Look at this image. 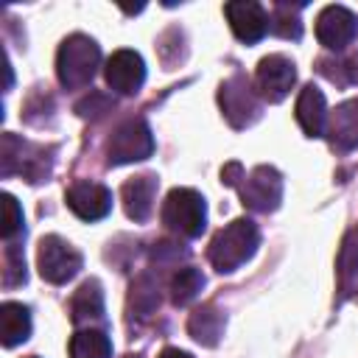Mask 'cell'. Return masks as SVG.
<instances>
[{
  "mask_svg": "<svg viewBox=\"0 0 358 358\" xmlns=\"http://www.w3.org/2000/svg\"><path fill=\"white\" fill-rule=\"evenodd\" d=\"M31 336V310L22 302L0 305V338L3 347H17Z\"/></svg>",
  "mask_w": 358,
  "mask_h": 358,
  "instance_id": "16",
  "label": "cell"
},
{
  "mask_svg": "<svg viewBox=\"0 0 358 358\" xmlns=\"http://www.w3.org/2000/svg\"><path fill=\"white\" fill-rule=\"evenodd\" d=\"M3 263H6V268H3V285L6 288H14V285H22L25 282V257H22V249L20 246H14V243H8L6 246V255H3Z\"/></svg>",
  "mask_w": 358,
  "mask_h": 358,
  "instance_id": "22",
  "label": "cell"
},
{
  "mask_svg": "<svg viewBox=\"0 0 358 358\" xmlns=\"http://www.w3.org/2000/svg\"><path fill=\"white\" fill-rule=\"evenodd\" d=\"M243 176H246V173H243L241 162H229V165H224V171H221V182H224V185H232V187H238Z\"/></svg>",
  "mask_w": 358,
  "mask_h": 358,
  "instance_id": "27",
  "label": "cell"
},
{
  "mask_svg": "<svg viewBox=\"0 0 358 358\" xmlns=\"http://www.w3.org/2000/svg\"><path fill=\"white\" fill-rule=\"evenodd\" d=\"M101 64V48L95 39L84 34H73L59 45L56 53V76L62 87L81 90L95 78V70Z\"/></svg>",
  "mask_w": 358,
  "mask_h": 358,
  "instance_id": "2",
  "label": "cell"
},
{
  "mask_svg": "<svg viewBox=\"0 0 358 358\" xmlns=\"http://www.w3.org/2000/svg\"><path fill=\"white\" fill-rule=\"evenodd\" d=\"M299 8L302 6H285V3H280L277 8H274V31L280 34V36H285V39H299V34H302V22H299Z\"/></svg>",
  "mask_w": 358,
  "mask_h": 358,
  "instance_id": "21",
  "label": "cell"
},
{
  "mask_svg": "<svg viewBox=\"0 0 358 358\" xmlns=\"http://www.w3.org/2000/svg\"><path fill=\"white\" fill-rule=\"evenodd\" d=\"M67 207L81 218V221H101L112 210V190L101 182L78 179L67 187Z\"/></svg>",
  "mask_w": 358,
  "mask_h": 358,
  "instance_id": "11",
  "label": "cell"
},
{
  "mask_svg": "<svg viewBox=\"0 0 358 358\" xmlns=\"http://www.w3.org/2000/svg\"><path fill=\"white\" fill-rule=\"evenodd\" d=\"M131 305H134V310H140L143 316L159 305L157 282H154L151 277H137V282L131 285Z\"/></svg>",
  "mask_w": 358,
  "mask_h": 358,
  "instance_id": "23",
  "label": "cell"
},
{
  "mask_svg": "<svg viewBox=\"0 0 358 358\" xmlns=\"http://www.w3.org/2000/svg\"><path fill=\"white\" fill-rule=\"evenodd\" d=\"M103 109V112H109V98L106 95H101V92H90V98H84L81 103H76V112L81 115V117H90V115H98L95 109Z\"/></svg>",
  "mask_w": 358,
  "mask_h": 358,
  "instance_id": "26",
  "label": "cell"
},
{
  "mask_svg": "<svg viewBox=\"0 0 358 358\" xmlns=\"http://www.w3.org/2000/svg\"><path fill=\"white\" fill-rule=\"evenodd\" d=\"M70 358H112V341L103 330H76L70 338Z\"/></svg>",
  "mask_w": 358,
  "mask_h": 358,
  "instance_id": "19",
  "label": "cell"
},
{
  "mask_svg": "<svg viewBox=\"0 0 358 358\" xmlns=\"http://www.w3.org/2000/svg\"><path fill=\"white\" fill-rule=\"evenodd\" d=\"M162 224L182 238H199L207 227L204 196L193 187H173L162 201Z\"/></svg>",
  "mask_w": 358,
  "mask_h": 358,
  "instance_id": "3",
  "label": "cell"
},
{
  "mask_svg": "<svg viewBox=\"0 0 358 358\" xmlns=\"http://www.w3.org/2000/svg\"><path fill=\"white\" fill-rule=\"evenodd\" d=\"M17 232H22V207L11 193H3V238L11 241Z\"/></svg>",
  "mask_w": 358,
  "mask_h": 358,
  "instance_id": "24",
  "label": "cell"
},
{
  "mask_svg": "<svg viewBox=\"0 0 358 358\" xmlns=\"http://www.w3.org/2000/svg\"><path fill=\"white\" fill-rule=\"evenodd\" d=\"M224 14H227V20H229L232 34H235L241 42H246V45L260 42V39L266 36L268 25H271L266 8H263L260 3H255V0H232V3L224 6Z\"/></svg>",
  "mask_w": 358,
  "mask_h": 358,
  "instance_id": "12",
  "label": "cell"
},
{
  "mask_svg": "<svg viewBox=\"0 0 358 358\" xmlns=\"http://www.w3.org/2000/svg\"><path fill=\"white\" fill-rule=\"evenodd\" d=\"M327 137L336 151L358 148V98H350L333 109L327 123Z\"/></svg>",
  "mask_w": 358,
  "mask_h": 358,
  "instance_id": "14",
  "label": "cell"
},
{
  "mask_svg": "<svg viewBox=\"0 0 358 358\" xmlns=\"http://www.w3.org/2000/svg\"><path fill=\"white\" fill-rule=\"evenodd\" d=\"M260 246V232L257 224L252 218H235L232 224H227L224 229H218L210 241L207 257L215 266V271L227 274L235 271L238 266H243Z\"/></svg>",
  "mask_w": 358,
  "mask_h": 358,
  "instance_id": "1",
  "label": "cell"
},
{
  "mask_svg": "<svg viewBox=\"0 0 358 358\" xmlns=\"http://www.w3.org/2000/svg\"><path fill=\"white\" fill-rule=\"evenodd\" d=\"M218 103L224 109V117L235 126V129H246L260 117V103L255 90L249 87V81L243 76H232L229 81L221 84L218 92Z\"/></svg>",
  "mask_w": 358,
  "mask_h": 358,
  "instance_id": "8",
  "label": "cell"
},
{
  "mask_svg": "<svg viewBox=\"0 0 358 358\" xmlns=\"http://www.w3.org/2000/svg\"><path fill=\"white\" fill-rule=\"evenodd\" d=\"M201 288H204V274L193 266H185L171 277V302L173 305H187L199 296Z\"/></svg>",
  "mask_w": 358,
  "mask_h": 358,
  "instance_id": "20",
  "label": "cell"
},
{
  "mask_svg": "<svg viewBox=\"0 0 358 358\" xmlns=\"http://www.w3.org/2000/svg\"><path fill=\"white\" fill-rule=\"evenodd\" d=\"M103 76H106V84H109L112 92L134 95V92H140V87L145 81V62H143V56L137 50L120 48L106 59Z\"/></svg>",
  "mask_w": 358,
  "mask_h": 358,
  "instance_id": "9",
  "label": "cell"
},
{
  "mask_svg": "<svg viewBox=\"0 0 358 358\" xmlns=\"http://www.w3.org/2000/svg\"><path fill=\"white\" fill-rule=\"evenodd\" d=\"M103 316V291L98 280H87L81 282V288L73 294L70 299V319L76 324L90 322V319H101Z\"/></svg>",
  "mask_w": 358,
  "mask_h": 358,
  "instance_id": "18",
  "label": "cell"
},
{
  "mask_svg": "<svg viewBox=\"0 0 358 358\" xmlns=\"http://www.w3.org/2000/svg\"><path fill=\"white\" fill-rule=\"evenodd\" d=\"M296 81V67L288 56L282 53H268L257 62V73H255V84H257V92L263 101L268 103H280L291 87Z\"/></svg>",
  "mask_w": 358,
  "mask_h": 358,
  "instance_id": "7",
  "label": "cell"
},
{
  "mask_svg": "<svg viewBox=\"0 0 358 358\" xmlns=\"http://www.w3.org/2000/svg\"><path fill=\"white\" fill-rule=\"evenodd\" d=\"M358 34V17L347 6H324L316 17V39L327 50H344Z\"/></svg>",
  "mask_w": 358,
  "mask_h": 358,
  "instance_id": "10",
  "label": "cell"
},
{
  "mask_svg": "<svg viewBox=\"0 0 358 358\" xmlns=\"http://www.w3.org/2000/svg\"><path fill=\"white\" fill-rule=\"evenodd\" d=\"M241 201L255 213H274L282 201V176L271 165H257L238 185Z\"/></svg>",
  "mask_w": 358,
  "mask_h": 358,
  "instance_id": "6",
  "label": "cell"
},
{
  "mask_svg": "<svg viewBox=\"0 0 358 358\" xmlns=\"http://www.w3.org/2000/svg\"><path fill=\"white\" fill-rule=\"evenodd\" d=\"M154 154V134L148 129L145 120L140 117H131V120H123L109 143H106V159L109 165H126V162H140V159H148Z\"/></svg>",
  "mask_w": 358,
  "mask_h": 358,
  "instance_id": "4",
  "label": "cell"
},
{
  "mask_svg": "<svg viewBox=\"0 0 358 358\" xmlns=\"http://www.w3.org/2000/svg\"><path fill=\"white\" fill-rule=\"evenodd\" d=\"M358 268V229H352L347 238H344V246H341V255H338V274H341V282H347Z\"/></svg>",
  "mask_w": 358,
  "mask_h": 358,
  "instance_id": "25",
  "label": "cell"
},
{
  "mask_svg": "<svg viewBox=\"0 0 358 358\" xmlns=\"http://www.w3.org/2000/svg\"><path fill=\"white\" fill-rule=\"evenodd\" d=\"M157 358H193L190 352H185V350H179V347H165Z\"/></svg>",
  "mask_w": 358,
  "mask_h": 358,
  "instance_id": "28",
  "label": "cell"
},
{
  "mask_svg": "<svg viewBox=\"0 0 358 358\" xmlns=\"http://www.w3.org/2000/svg\"><path fill=\"white\" fill-rule=\"evenodd\" d=\"M187 333L204 344V347H215L221 333H224V313L215 308V305H201L190 313L187 319Z\"/></svg>",
  "mask_w": 358,
  "mask_h": 358,
  "instance_id": "17",
  "label": "cell"
},
{
  "mask_svg": "<svg viewBox=\"0 0 358 358\" xmlns=\"http://www.w3.org/2000/svg\"><path fill=\"white\" fill-rule=\"evenodd\" d=\"M296 120L308 137H322L327 129V101L319 87L308 84L302 87L296 98Z\"/></svg>",
  "mask_w": 358,
  "mask_h": 358,
  "instance_id": "15",
  "label": "cell"
},
{
  "mask_svg": "<svg viewBox=\"0 0 358 358\" xmlns=\"http://www.w3.org/2000/svg\"><path fill=\"white\" fill-rule=\"evenodd\" d=\"M36 266H39V274L42 280L53 282V285H62L67 280H73L81 266H84V257L76 246H70L64 238L59 235H45L39 241V249H36Z\"/></svg>",
  "mask_w": 358,
  "mask_h": 358,
  "instance_id": "5",
  "label": "cell"
},
{
  "mask_svg": "<svg viewBox=\"0 0 358 358\" xmlns=\"http://www.w3.org/2000/svg\"><path fill=\"white\" fill-rule=\"evenodd\" d=\"M154 196H157V176L154 173H143V176H134L129 182H123L120 187V201H123V210L131 221H145L154 210Z\"/></svg>",
  "mask_w": 358,
  "mask_h": 358,
  "instance_id": "13",
  "label": "cell"
}]
</instances>
